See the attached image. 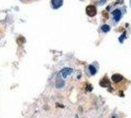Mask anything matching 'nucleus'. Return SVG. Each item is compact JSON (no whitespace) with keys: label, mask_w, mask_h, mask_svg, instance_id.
Listing matches in <instances>:
<instances>
[{"label":"nucleus","mask_w":131,"mask_h":118,"mask_svg":"<svg viewBox=\"0 0 131 118\" xmlns=\"http://www.w3.org/2000/svg\"><path fill=\"white\" fill-rule=\"evenodd\" d=\"M86 13L90 17H95L96 14H97V9H96V7L94 5H89L86 8Z\"/></svg>","instance_id":"nucleus-1"},{"label":"nucleus","mask_w":131,"mask_h":118,"mask_svg":"<svg viewBox=\"0 0 131 118\" xmlns=\"http://www.w3.org/2000/svg\"><path fill=\"white\" fill-rule=\"evenodd\" d=\"M92 88H93V87H92V86H90V85H89V86H88V88H87V91H88V92H90V91H91V90H92Z\"/></svg>","instance_id":"nucleus-11"},{"label":"nucleus","mask_w":131,"mask_h":118,"mask_svg":"<svg viewBox=\"0 0 131 118\" xmlns=\"http://www.w3.org/2000/svg\"><path fill=\"white\" fill-rule=\"evenodd\" d=\"M110 30V28H109V26L108 25H104L103 27H101V31L103 32H105V33H108V31Z\"/></svg>","instance_id":"nucleus-7"},{"label":"nucleus","mask_w":131,"mask_h":118,"mask_svg":"<svg viewBox=\"0 0 131 118\" xmlns=\"http://www.w3.org/2000/svg\"><path fill=\"white\" fill-rule=\"evenodd\" d=\"M63 3V0H51V5L53 8H58V7H60Z\"/></svg>","instance_id":"nucleus-3"},{"label":"nucleus","mask_w":131,"mask_h":118,"mask_svg":"<svg viewBox=\"0 0 131 118\" xmlns=\"http://www.w3.org/2000/svg\"><path fill=\"white\" fill-rule=\"evenodd\" d=\"M111 79H112V81L114 83H118V82H120L123 79V77L121 75H119V74H114V75L111 77Z\"/></svg>","instance_id":"nucleus-5"},{"label":"nucleus","mask_w":131,"mask_h":118,"mask_svg":"<svg viewBox=\"0 0 131 118\" xmlns=\"http://www.w3.org/2000/svg\"><path fill=\"white\" fill-rule=\"evenodd\" d=\"M113 19L115 22H118L120 20V17H121V12L119 10H114L113 12Z\"/></svg>","instance_id":"nucleus-2"},{"label":"nucleus","mask_w":131,"mask_h":118,"mask_svg":"<svg viewBox=\"0 0 131 118\" xmlns=\"http://www.w3.org/2000/svg\"><path fill=\"white\" fill-rule=\"evenodd\" d=\"M17 42H18V44H23L22 42H25V38H24L23 37H20L17 39Z\"/></svg>","instance_id":"nucleus-10"},{"label":"nucleus","mask_w":131,"mask_h":118,"mask_svg":"<svg viewBox=\"0 0 131 118\" xmlns=\"http://www.w3.org/2000/svg\"><path fill=\"white\" fill-rule=\"evenodd\" d=\"M71 73H72V69H70V68H64L61 71V74H62V77L63 78H66L67 76L71 75Z\"/></svg>","instance_id":"nucleus-4"},{"label":"nucleus","mask_w":131,"mask_h":118,"mask_svg":"<svg viewBox=\"0 0 131 118\" xmlns=\"http://www.w3.org/2000/svg\"><path fill=\"white\" fill-rule=\"evenodd\" d=\"M103 19H104V21L108 19V14L107 11H103Z\"/></svg>","instance_id":"nucleus-8"},{"label":"nucleus","mask_w":131,"mask_h":118,"mask_svg":"<svg viewBox=\"0 0 131 118\" xmlns=\"http://www.w3.org/2000/svg\"><path fill=\"white\" fill-rule=\"evenodd\" d=\"M90 72H91V74H92V75H95V74L97 73V70L94 68V66H90Z\"/></svg>","instance_id":"nucleus-9"},{"label":"nucleus","mask_w":131,"mask_h":118,"mask_svg":"<svg viewBox=\"0 0 131 118\" xmlns=\"http://www.w3.org/2000/svg\"><path fill=\"white\" fill-rule=\"evenodd\" d=\"M100 85L101 86V87H104V88H106V87H108L109 86V81H108V79L106 77V78H104L103 80H101L100 82Z\"/></svg>","instance_id":"nucleus-6"}]
</instances>
